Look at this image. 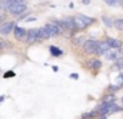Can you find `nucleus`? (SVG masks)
I'll use <instances>...</instances> for the list:
<instances>
[{
    "label": "nucleus",
    "instance_id": "f257e3e1",
    "mask_svg": "<svg viewBox=\"0 0 123 119\" xmlns=\"http://www.w3.org/2000/svg\"><path fill=\"white\" fill-rule=\"evenodd\" d=\"M93 23H94L93 17H89V16L82 15V13L74 16V25H75V29H78V31H82V29L87 28V26Z\"/></svg>",
    "mask_w": 123,
    "mask_h": 119
},
{
    "label": "nucleus",
    "instance_id": "f03ea898",
    "mask_svg": "<svg viewBox=\"0 0 123 119\" xmlns=\"http://www.w3.org/2000/svg\"><path fill=\"white\" fill-rule=\"evenodd\" d=\"M27 9V4H25V1H21V0H13V3H12V5L9 7L8 12L11 13V15H21L24 11Z\"/></svg>",
    "mask_w": 123,
    "mask_h": 119
},
{
    "label": "nucleus",
    "instance_id": "7ed1b4c3",
    "mask_svg": "<svg viewBox=\"0 0 123 119\" xmlns=\"http://www.w3.org/2000/svg\"><path fill=\"white\" fill-rule=\"evenodd\" d=\"M98 44L99 42L97 41V40H86L85 42H83V50H85V53H87V54H94V53H97V49H98Z\"/></svg>",
    "mask_w": 123,
    "mask_h": 119
},
{
    "label": "nucleus",
    "instance_id": "20e7f679",
    "mask_svg": "<svg viewBox=\"0 0 123 119\" xmlns=\"http://www.w3.org/2000/svg\"><path fill=\"white\" fill-rule=\"evenodd\" d=\"M15 23L13 21H7V23H4V24H1L0 25V34H9L12 31H15Z\"/></svg>",
    "mask_w": 123,
    "mask_h": 119
},
{
    "label": "nucleus",
    "instance_id": "39448f33",
    "mask_svg": "<svg viewBox=\"0 0 123 119\" xmlns=\"http://www.w3.org/2000/svg\"><path fill=\"white\" fill-rule=\"evenodd\" d=\"M38 38V29L33 28V29H29V31L27 32V42L28 44H33L35 41H37Z\"/></svg>",
    "mask_w": 123,
    "mask_h": 119
},
{
    "label": "nucleus",
    "instance_id": "423d86ee",
    "mask_svg": "<svg viewBox=\"0 0 123 119\" xmlns=\"http://www.w3.org/2000/svg\"><path fill=\"white\" fill-rule=\"evenodd\" d=\"M13 34H15V38L21 41V40L27 38V29H24L23 26H15Z\"/></svg>",
    "mask_w": 123,
    "mask_h": 119
},
{
    "label": "nucleus",
    "instance_id": "0eeeda50",
    "mask_svg": "<svg viewBox=\"0 0 123 119\" xmlns=\"http://www.w3.org/2000/svg\"><path fill=\"white\" fill-rule=\"evenodd\" d=\"M61 24L64 26V29H69V31H74V17H65L64 20H61Z\"/></svg>",
    "mask_w": 123,
    "mask_h": 119
},
{
    "label": "nucleus",
    "instance_id": "6e6552de",
    "mask_svg": "<svg viewBox=\"0 0 123 119\" xmlns=\"http://www.w3.org/2000/svg\"><path fill=\"white\" fill-rule=\"evenodd\" d=\"M105 41L109 44L110 49H120V46H122V41H119L118 38H111V37H109V38H106Z\"/></svg>",
    "mask_w": 123,
    "mask_h": 119
},
{
    "label": "nucleus",
    "instance_id": "1a4fd4ad",
    "mask_svg": "<svg viewBox=\"0 0 123 119\" xmlns=\"http://www.w3.org/2000/svg\"><path fill=\"white\" fill-rule=\"evenodd\" d=\"M110 50V46H109V44H107L106 41H101L98 44V49H97V53L95 54H98V56H101V54H106L107 52Z\"/></svg>",
    "mask_w": 123,
    "mask_h": 119
},
{
    "label": "nucleus",
    "instance_id": "9d476101",
    "mask_svg": "<svg viewBox=\"0 0 123 119\" xmlns=\"http://www.w3.org/2000/svg\"><path fill=\"white\" fill-rule=\"evenodd\" d=\"M87 66L91 69H94V70H98V69L102 68V62L99 60H91V61H89Z\"/></svg>",
    "mask_w": 123,
    "mask_h": 119
},
{
    "label": "nucleus",
    "instance_id": "9b49d317",
    "mask_svg": "<svg viewBox=\"0 0 123 119\" xmlns=\"http://www.w3.org/2000/svg\"><path fill=\"white\" fill-rule=\"evenodd\" d=\"M49 33H48V31H46V28L45 26H43V28H40L38 29V38L40 40H45V38H49Z\"/></svg>",
    "mask_w": 123,
    "mask_h": 119
},
{
    "label": "nucleus",
    "instance_id": "f8f14e48",
    "mask_svg": "<svg viewBox=\"0 0 123 119\" xmlns=\"http://www.w3.org/2000/svg\"><path fill=\"white\" fill-rule=\"evenodd\" d=\"M112 24L118 31H123V19H117V20L112 21Z\"/></svg>",
    "mask_w": 123,
    "mask_h": 119
},
{
    "label": "nucleus",
    "instance_id": "ddd939ff",
    "mask_svg": "<svg viewBox=\"0 0 123 119\" xmlns=\"http://www.w3.org/2000/svg\"><path fill=\"white\" fill-rule=\"evenodd\" d=\"M50 53L52 56H54V57H58V56H62V50L60 49V48H56V46H50Z\"/></svg>",
    "mask_w": 123,
    "mask_h": 119
},
{
    "label": "nucleus",
    "instance_id": "4468645a",
    "mask_svg": "<svg viewBox=\"0 0 123 119\" xmlns=\"http://www.w3.org/2000/svg\"><path fill=\"white\" fill-rule=\"evenodd\" d=\"M102 21H103V24L106 26H109V28H111V26L114 25V24H112V21H111V19L107 17V16H103V17H102Z\"/></svg>",
    "mask_w": 123,
    "mask_h": 119
},
{
    "label": "nucleus",
    "instance_id": "2eb2a0df",
    "mask_svg": "<svg viewBox=\"0 0 123 119\" xmlns=\"http://www.w3.org/2000/svg\"><path fill=\"white\" fill-rule=\"evenodd\" d=\"M114 100H115V95H112V94L106 95L103 98V103H114Z\"/></svg>",
    "mask_w": 123,
    "mask_h": 119
},
{
    "label": "nucleus",
    "instance_id": "dca6fc26",
    "mask_svg": "<svg viewBox=\"0 0 123 119\" xmlns=\"http://www.w3.org/2000/svg\"><path fill=\"white\" fill-rule=\"evenodd\" d=\"M106 4L107 5H111V7H115V5H120V4H123L122 1H115V0H111V1H106Z\"/></svg>",
    "mask_w": 123,
    "mask_h": 119
},
{
    "label": "nucleus",
    "instance_id": "f3484780",
    "mask_svg": "<svg viewBox=\"0 0 123 119\" xmlns=\"http://www.w3.org/2000/svg\"><path fill=\"white\" fill-rule=\"evenodd\" d=\"M4 20H6V15L4 13H0V25L4 24Z\"/></svg>",
    "mask_w": 123,
    "mask_h": 119
},
{
    "label": "nucleus",
    "instance_id": "a211bd4d",
    "mask_svg": "<svg viewBox=\"0 0 123 119\" xmlns=\"http://www.w3.org/2000/svg\"><path fill=\"white\" fill-rule=\"evenodd\" d=\"M117 82H122V85H123V74L122 73L117 77Z\"/></svg>",
    "mask_w": 123,
    "mask_h": 119
},
{
    "label": "nucleus",
    "instance_id": "6ab92c4d",
    "mask_svg": "<svg viewBox=\"0 0 123 119\" xmlns=\"http://www.w3.org/2000/svg\"><path fill=\"white\" fill-rule=\"evenodd\" d=\"M82 41H83L82 37H78V38H75V40H74V44H81Z\"/></svg>",
    "mask_w": 123,
    "mask_h": 119
},
{
    "label": "nucleus",
    "instance_id": "aec40b11",
    "mask_svg": "<svg viewBox=\"0 0 123 119\" xmlns=\"http://www.w3.org/2000/svg\"><path fill=\"white\" fill-rule=\"evenodd\" d=\"M3 48H4V40L0 38V49H3Z\"/></svg>",
    "mask_w": 123,
    "mask_h": 119
},
{
    "label": "nucleus",
    "instance_id": "412c9836",
    "mask_svg": "<svg viewBox=\"0 0 123 119\" xmlns=\"http://www.w3.org/2000/svg\"><path fill=\"white\" fill-rule=\"evenodd\" d=\"M9 75H13V71H7L6 77H9Z\"/></svg>",
    "mask_w": 123,
    "mask_h": 119
},
{
    "label": "nucleus",
    "instance_id": "4be33fe9",
    "mask_svg": "<svg viewBox=\"0 0 123 119\" xmlns=\"http://www.w3.org/2000/svg\"><path fill=\"white\" fill-rule=\"evenodd\" d=\"M72 78H75V79H77L78 75H77V74H72Z\"/></svg>",
    "mask_w": 123,
    "mask_h": 119
},
{
    "label": "nucleus",
    "instance_id": "5701e85b",
    "mask_svg": "<svg viewBox=\"0 0 123 119\" xmlns=\"http://www.w3.org/2000/svg\"><path fill=\"white\" fill-rule=\"evenodd\" d=\"M122 103H123V98H122Z\"/></svg>",
    "mask_w": 123,
    "mask_h": 119
},
{
    "label": "nucleus",
    "instance_id": "b1692460",
    "mask_svg": "<svg viewBox=\"0 0 123 119\" xmlns=\"http://www.w3.org/2000/svg\"><path fill=\"white\" fill-rule=\"evenodd\" d=\"M0 9H1V7H0Z\"/></svg>",
    "mask_w": 123,
    "mask_h": 119
}]
</instances>
